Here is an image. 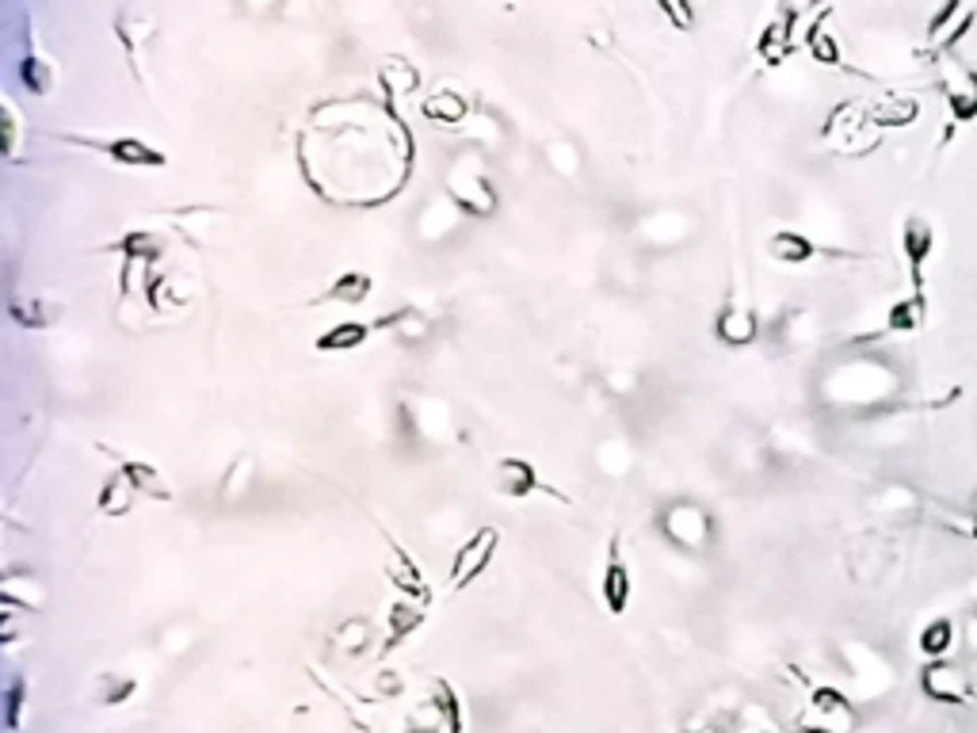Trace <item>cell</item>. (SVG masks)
Masks as SVG:
<instances>
[{"instance_id":"603a6c76","label":"cell","mask_w":977,"mask_h":733,"mask_svg":"<svg viewBox=\"0 0 977 733\" xmlns=\"http://www.w3.org/2000/svg\"><path fill=\"white\" fill-rule=\"evenodd\" d=\"M122 470H127L130 482H134L138 493H145V497H153V500H173L176 497L173 485H168V477L161 474L150 459H127L122 462Z\"/></svg>"},{"instance_id":"d6986e66","label":"cell","mask_w":977,"mask_h":733,"mask_svg":"<svg viewBox=\"0 0 977 733\" xmlns=\"http://www.w3.org/2000/svg\"><path fill=\"white\" fill-rule=\"evenodd\" d=\"M390 546H393V566H390V581H393V589L405 592L409 600H421V604H432V589H428V581H424L421 569H416V561L409 558V551H405V546L393 543V539H390Z\"/></svg>"},{"instance_id":"ba28073f","label":"cell","mask_w":977,"mask_h":733,"mask_svg":"<svg viewBox=\"0 0 977 733\" xmlns=\"http://www.w3.org/2000/svg\"><path fill=\"white\" fill-rule=\"evenodd\" d=\"M902 252L909 260V283H913V295H925V268L935 252V229L928 218L920 214H909L902 226Z\"/></svg>"},{"instance_id":"e575fe53","label":"cell","mask_w":977,"mask_h":733,"mask_svg":"<svg viewBox=\"0 0 977 733\" xmlns=\"http://www.w3.org/2000/svg\"><path fill=\"white\" fill-rule=\"evenodd\" d=\"M0 127H4V157H15L20 153V111L12 99L0 104Z\"/></svg>"},{"instance_id":"ffe728a7","label":"cell","mask_w":977,"mask_h":733,"mask_svg":"<svg viewBox=\"0 0 977 733\" xmlns=\"http://www.w3.org/2000/svg\"><path fill=\"white\" fill-rule=\"evenodd\" d=\"M767 252H772V260H779V264H810L813 257H817V245L810 241L805 234H798V229H779V234L767 237Z\"/></svg>"},{"instance_id":"5bb4252c","label":"cell","mask_w":977,"mask_h":733,"mask_svg":"<svg viewBox=\"0 0 977 733\" xmlns=\"http://www.w3.org/2000/svg\"><path fill=\"white\" fill-rule=\"evenodd\" d=\"M794 23H798V12L794 8L782 4L779 15H775L772 23L764 27V35H760V58L767 61V66H782L787 61V54L794 50Z\"/></svg>"},{"instance_id":"2e32d148","label":"cell","mask_w":977,"mask_h":733,"mask_svg":"<svg viewBox=\"0 0 977 733\" xmlns=\"http://www.w3.org/2000/svg\"><path fill=\"white\" fill-rule=\"evenodd\" d=\"M871 122L879 130H897V127H913L920 119V99L917 96H902V92H886L882 99H874L867 107Z\"/></svg>"},{"instance_id":"f1b7e54d","label":"cell","mask_w":977,"mask_h":733,"mask_svg":"<svg viewBox=\"0 0 977 733\" xmlns=\"http://www.w3.org/2000/svg\"><path fill=\"white\" fill-rule=\"evenodd\" d=\"M119 252L130 260V264H153V260H161V252H165V241H161L157 234H150V229H134V234H127L119 241Z\"/></svg>"},{"instance_id":"8992f818","label":"cell","mask_w":977,"mask_h":733,"mask_svg":"<svg viewBox=\"0 0 977 733\" xmlns=\"http://www.w3.org/2000/svg\"><path fill=\"white\" fill-rule=\"evenodd\" d=\"M920 691L932 704H943V707H966L974 699L970 673L963 665H951L947 658L925 661V669H920Z\"/></svg>"},{"instance_id":"30bf717a","label":"cell","mask_w":977,"mask_h":733,"mask_svg":"<svg viewBox=\"0 0 977 733\" xmlns=\"http://www.w3.org/2000/svg\"><path fill=\"white\" fill-rule=\"evenodd\" d=\"M153 35H157V20H153L150 12H142V8H127V12L115 15V38H119L122 50H127L130 69H134L138 81H145L142 76V46L153 43Z\"/></svg>"},{"instance_id":"484cf974","label":"cell","mask_w":977,"mask_h":733,"mask_svg":"<svg viewBox=\"0 0 977 733\" xmlns=\"http://www.w3.org/2000/svg\"><path fill=\"white\" fill-rule=\"evenodd\" d=\"M421 115L428 122H439V127H455V122L467 119V99L459 92H432L421 104Z\"/></svg>"},{"instance_id":"8d00e7d4","label":"cell","mask_w":977,"mask_h":733,"mask_svg":"<svg viewBox=\"0 0 977 733\" xmlns=\"http://www.w3.org/2000/svg\"><path fill=\"white\" fill-rule=\"evenodd\" d=\"M375 688H378V696H401V688H405V684H401V676L398 673H390V669H382V673L375 676Z\"/></svg>"},{"instance_id":"4316f807","label":"cell","mask_w":977,"mask_h":733,"mask_svg":"<svg viewBox=\"0 0 977 733\" xmlns=\"http://www.w3.org/2000/svg\"><path fill=\"white\" fill-rule=\"evenodd\" d=\"M917 650L925 653L928 661H940V658H947V653L955 650V623H951L947 615H940V619H932L925 630H920V638H917Z\"/></svg>"},{"instance_id":"7c38bea8","label":"cell","mask_w":977,"mask_h":733,"mask_svg":"<svg viewBox=\"0 0 977 733\" xmlns=\"http://www.w3.org/2000/svg\"><path fill=\"white\" fill-rule=\"evenodd\" d=\"M600 592H603V604H608L611 615H623L626 604H631V569L623 561V551H619V539L608 543V561H603V577H600Z\"/></svg>"},{"instance_id":"f546056e","label":"cell","mask_w":977,"mask_h":733,"mask_svg":"<svg viewBox=\"0 0 977 733\" xmlns=\"http://www.w3.org/2000/svg\"><path fill=\"white\" fill-rule=\"evenodd\" d=\"M367 642H370V619H363V615L344 619L337 627V635H332V646H337L340 653H348V658H360V653L367 650Z\"/></svg>"},{"instance_id":"d590c367","label":"cell","mask_w":977,"mask_h":733,"mask_svg":"<svg viewBox=\"0 0 977 733\" xmlns=\"http://www.w3.org/2000/svg\"><path fill=\"white\" fill-rule=\"evenodd\" d=\"M657 8L669 15L672 27L695 31V4H692V0H657Z\"/></svg>"},{"instance_id":"3957f363","label":"cell","mask_w":977,"mask_h":733,"mask_svg":"<svg viewBox=\"0 0 977 733\" xmlns=\"http://www.w3.org/2000/svg\"><path fill=\"white\" fill-rule=\"evenodd\" d=\"M798 726H802V733H851L856 730V707L840 688L821 684V688L810 691V711L798 719Z\"/></svg>"},{"instance_id":"cb8c5ba5","label":"cell","mask_w":977,"mask_h":733,"mask_svg":"<svg viewBox=\"0 0 977 733\" xmlns=\"http://www.w3.org/2000/svg\"><path fill=\"white\" fill-rule=\"evenodd\" d=\"M370 336V326H363V321H340V326L325 329L321 336L314 341L317 352H355L363 348Z\"/></svg>"},{"instance_id":"4dcf8cb0","label":"cell","mask_w":977,"mask_h":733,"mask_svg":"<svg viewBox=\"0 0 977 733\" xmlns=\"http://www.w3.org/2000/svg\"><path fill=\"white\" fill-rule=\"evenodd\" d=\"M138 691L134 676H119V673H104L96 681V704L99 707H127Z\"/></svg>"},{"instance_id":"83f0119b","label":"cell","mask_w":977,"mask_h":733,"mask_svg":"<svg viewBox=\"0 0 977 733\" xmlns=\"http://www.w3.org/2000/svg\"><path fill=\"white\" fill-rule=\"evenodd\" d=\"M20 81L27 92H35V96H50L54 84H58V73H54V66L43 58V54L31 50L27 58L20 61Z\"/></svg>"},{"instance_id":"836d02e7","label":"cell","mask_w":977,"mask_h":733,"mask_svg":"<svg viewBox=\"0 0 977 733\" xmlns=\"http://www.w3.org/2000/svg\"><path fill=\"white\" fill-rule=\"evenodd\" d=\"M23 711H27V681L12 676L4 688V726L12 733L23 730Z\"/></svg>"},{"instance_id":"ac0fdd59","label":"cell","mask_w":977,"mask_h":733,"mask_svg":"<svg viewBox=\"0 0 977 733\" xmlns=\"http://www.w3.org/2000/svg\"><path fill=\"white\" fill-rule=\"evenodd\" d=\"M134 500H138V485L130 482V474L119 466V470H115V474L104 482V489H99V497H96V512H99V516H107V520H122V516H127L130 508H134Z\"/></svg>"},{"instance_id":"8fae6325","label":"cell","mask_w":977,"mask_h":733,"mask_svg":"<svg viewBox=\"0 0 977 733\" xmlns=\"http://www.w3.org/2000/svg\"><path fill=\"white\" fill-rule=\"evenodd\" d=\"M974 27V12L970 8H963V0H943L940 12L928 20V43L935 46V50H955L958 43H963V35Z\"/></svg>"},{"instance_id":"5b68a950","label":"cell","mask_w":977,"mask_h":733,"mask_svg":"<svg viewBox=\"0 0 977 733\" xmlns=\"http://www.w3.org/2000/svg\"><path fill=\"white\" fill-rule=\"evenodd\" d=\"M940 88L947 96V107L958 122H974L977 119V69H970L966 61H958L951 50L940 54Z\"/></svg>"},{"instance_id":"6da1fadb","label":"cell","mask_w":977,"mask_h":733,"mask_svg":"<svg viewBox=\"0 0 977 733\" xmlns=\"http://www.w3.org/2000/svg\"><path fill=\"white\" fill-rule=\"evenodd\" d=\"M821 138H825L828 145H833L836 153H844V157H863V153L879 150V127L871 122V115H867L863 104H840L833 115H828L825 130H821Z\"/></svg>"},{"instance_id":"7a4b0ae2","label":"cell","mask_w":977,"mask_h":733,"mask_svg":"<svg viewBox=\"0 0 977 733\" xmlns=\"http://www.w3.org/2000/svg\"><path fill=\"white\" fill-rule=\"evenodd\" d=\"M710 528H715V520H710L707 508L695 505V500H676V505H669L661 512V535L669 539L676 551H687V554L707 551Z\"/></svg>"},{"instance_id":"60d3db41","label":"cell","mask_w":977,"mask_h":733,"mask_svg":"<svg viewBox=\"0 0 977 733\" xmlns=\"http://www.w3.org/2000/svg\"><path fill=\"white\" fill-rule=\"evenodd\" d=\"M756 733H772V730H756Z\"/></svg>"},{"instance_id":"e0dca14e","label":"cell","mask_w":977,"mask_h":733,"mask_svg":"<svg viewBox=\"0 0 977 733\" xmlns=\"http://www.w3.org/2000/svg\"><path fill=\"white\" fill-rule=\"evenodd\" d=\"M386 619H390V638H386L382 653H393L409 635H416L428 623V604H421V600H393Z\"/></svg>"},{"instance_id":"d6a6232c","label":"cell","mask_w":977,"mask_h":733,"mask_svg":"<svg viewBox=\"0 0 977 733\" xmlns=\"http://www.w3.org/2000/svg\"><path fill=\"white\" fill-rule=\"evenodd\" d=\"M805 46H810L813 61H821V66H840V43H836V35L821 20L810 27V35H805Z\"/></svg>"},{"instance_id":"f35d334b","label":"cell","mask_w":977,"mask_h":733,"mask_svg":"<svg viewBox=\"0 0 977 733\" xmlns=\"http://www.w3.org/2000/svg\"><path fill=\"white\" fill-rule=\"evenodd\" d=\"M405 733H439V730H432V726H409Z\"/></svg>"},{"instance_id":"9a60e30c","label":"cell","mask_w":977,"mask_h":733,"mask_svg":"<svg viewBox=\"0 0 977 733\" xmlns=\"http://www.w3.org/2000/svg\"><path fill=\"white\" fill-rule=\"evenodd\" d=\"M8 314H12V321L15 326H23V329H50V326H58L61 321L66 306L50 303V298L23 295V291H15V295L8 298Z\"/></svg>"},{"instance_id":"9c48e42d","label":"cell","mask_w":977,"mask_h":733,"mask_svg":"<svg viewBox=\"0 0 977 733\" xmlns=\"http://www.w3.org/2000/svg\"><path fill=\"white\" fill-rule=\"evenodd\" d=\"M69 142L104 150L115 165H127V168H165L168 165V153H161L157 145L142 142V138H107V142H96V138H69Z\"/></svg>"},{"instance_id":"7402d4cb","label":"cell","mask_w":977,"mask_h":733,"mask_svg":"<svg viewBox=\"0 0 977 733\" xmlns=\"http://www.w3.org/2000/svg\"><path fill=\"white\" fill-rule=\"evenodd\" d=\"M432 711L439 714L447 733H467V719H462V704H459V691L451 688V681L436 676L432 681Z\"/></svg>"},{"instance_id":"d4e9b609","label":"cell","mask_w":977,"mask_h":733,"mask_svg":"<svg viewBox=\"0 0 977 733\" xmlns=\"http://www.w3.org/2000/svg\"><path fill=\"white\" fill-rule=\"evenodd\" d=\"M375 291V280H370L367 272H344L337 275V283H332L329 291H325L317 303H340V306H360L367 303V295Z\"/></svg>"},{"instance_id":"277c9868","label":"cell","mask_w":977,"mask_h":733,"mask_svg":"<svg viewBox=\"0 0 977 733\" xmlns=\"http://www.w3.org/2000/svg\"><path fill=\"white\" fill-rule=\"evenodd\" d=\"M496 546H501V531H496V528H478L474 535H470L467 543L459 546V554H455V561H451V574H447V584H451V592L470 589V584H474L478 577H482L485 569L493 566Z\"/></svg>"},{"instance_id":"ab89813d","label":"cell","mask_w":977,"mask_h":733,"mask_svg":"<svg viewBox=\"0 0 977 733\" xmlns=\"http://www.w3.org/2000/svg\"><path fill=\"white\" fill-rule=\"evenodd\" d=\"M692 733H718L715 726H707V730H692Z\"/></svg>"},{"instance_id":"74e56055","label":"cell","mask_w":977,"mask_h":733,"mask_svg":"<svg viewBox=\"0 0 977 733\" xmlns=\"http://www.w3.org/2000/svg\"><path fill=\"white\" fill-rule=\"evenodd\" d=\"M966 535H970L974 543H977V516H970V528H966Z\"/></svg>"},{"instance_id":"4fadbf2b","label":"cell","mask_w":977,"mask_h":733,"mask_svg":"<svg viewBox=\"0 0 977 733\" xmlns=\"http://www.w3.org/2000/svg\"><path fill=\"white\" fill-rule=\"evenodd\" d=\"M715 336L726 344V348H744L760 336V318L752 306L741 303H726L715 318Z\"/></svg>"},{"instance_id":"44dd1931","label":"cell","mask_w":977,"mask_h":733,"mask_svg":"<svg viewBox=\"0 0 977 733\" xmlns=\"http://www.w3.org/2000/svg\"><path fill=\"white\" fill-rule=\"evenodd\" d=\"M928 318V295H909V298H897L886 314V333L902 336V333H917Z\"/></svg>"},{"instance_id":"52a82bcc","label":"cell","mask_w":977,"mask_h":733,"mask_svg":"<svg viewBox=\"0 0 977 733\" xmlns=\"http://www.w3.org/2000/svg\"><path fill=\"white\" fill-rule=\"evenodd\" d=\"M489 485H493V493H501V497H508V500H527L531 493H554L539 477L534 462L516 459V454H504V459L493 462V470H489Z\"/></svg>"},{"instance_id":"1f68e13d","label":"cell","mask_w":977,"mask_h":733,"mask_svg":"<svg viewBox=\"0 0 977 733\" xmlns=\"http://www.w3.org/2000/svg\"><path fill=\"white\" fill-rule=\"evenodd\" d=\"M378 81H382L386 92H416V84H421V73H416L413 61L386 58L382 69H378Z\"/></svg>"}]
</instances>
